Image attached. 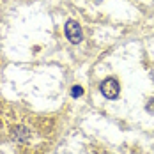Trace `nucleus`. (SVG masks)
<instances>
[{
  "instance_id": "nucleus-2",
  "label": "nucleus",
  "mask_w": 154,
  "mask_h": 154,
  "mask_svg": "<svg viewBox=\"0 0 154 154\" xmlns=\"http://www.w3.org/2000/svg\"><path fill=\"white\" fill-rule=\"evenodd\" d=\"M66 37H67L73 45H78V43L82 41L83 34H82V27H80V23H78V21L69 20V21L66 23Z\"/></svg>"
},
{
  "instance_id": "nucleus-6",
  "label": "nucleus",
  "mask_w": 154,
  "mask_h": 154,
  "mask_svg": "<svg viewBox=\"0 0 154 154\" xmlns=\"http://www.w3.org/2000/svg\"><path fill=\"white\" fill-rule=\"evenodd\" d=\"M0 154H2V152H0Z\"/></svg>"
},
{
  "instance_id": "nucleus-4",
  "label": "nucleus",
  "mask_w": 154,
  "mask_h": 154,
  "mask_svg": "<svg viewBox=\"0 0 154 154\" xmlns=\"http://www.w3.org/2000/svg\"><path fill=\"white\" fill-rule=\"evenodd\" d=\"M71 96H73V97H80V96H83V89H82L80 85L73 87V89H71Z\"/></svg>"
},
{
  "instance_id": "nucleus-3",
  "label": "nucleus",
  "mask_w": 154,
  "mask_h": 154,
  "mask_svg": "<svg viewBox=\"0 0 154 154\" xmlns=\"http://www.w3.org/2000/svg\"><path fill=\"white\" fill-rule=\"evenodd\" d=\"M27 137H29V129H27V128H23V126H18L14 131H13V138L18 140V142L27 140Z\"/></svg>"
},
{
  "instance_id": "nucleus-5",
  "label": "nucleus",
  "mask_w": 154,
  "mask_h": 154,
  "mask_svg": "<svg viewBox=\"0 0 154 154\" xmlns=\"http://www.w3.org/2000/svg\"><path fill=\"white\" fill-rule=\"evenodd\" d=\"M147 112H149V113H154V99H151V101H149V103H147Z\"/></svg>"
},
{
  "instance_id": "nucleus-1",
  "label": "nucleus",
  "mask_w": 154,
  "mask_h": 154,
  "mask_svg": "<svg viewBox=\"0 0 154 154\" xmlns=\"http://www.w3.org/2000/svg\"><path fill=\"white\" fill-rule=\"evenodd\" d=\"M119 92H121V87H119L115 78H106V80L101 82V94L106 99H117Z\"/></svg>"
}]
</instances>
